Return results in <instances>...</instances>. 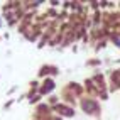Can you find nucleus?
<instances>
[{
  "mask_svg": "<svg viewBox=\"0 0 120 120\" xmlns=\"http://www.w3.org/2000/svg\"><path fill=\"white\" fill-rule=\"evenodd\" d=\"M52 90H54V81H52V79H49V78H46L44 83H42V86L39 88V91L44 95V93H49V91H52Z\"/></svg>",
  "mask_w": 120,
  "mask_h": 120,
  "instance_id": "f257e3e1",
  "label": "nucleus"
}]
</instances>
